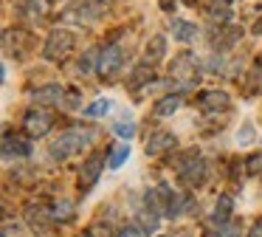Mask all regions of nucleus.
Instances as JSON below:
<instances>
[{"instance_id": "nucleus-1", "label": "nucleus", "mask_w": 262, "mask_h": 237, "mask_svg": "<svg viewBox=\"0 0 262 237\" xmlns=\"http://www.w3.org/2000/svg\"><path fill=\"white\" fill-rule=\"evenodd\" d=\"M93 141H96V133L91 127H68L65 133H59V139L51 141L48 147V155L51 161H68V158L79 155L82 150H91Z\"/></svg>"}, {"instance_id": "nucleus-2", "label": "nucleus", "mask_w": 262, "mask_h": 237, "mask_svg": "<svg viewBox=\"0 0 262 237\" xmlns=\"http://www.w3.org/2000/svg\"><path fill=\"white\" fill-rule=\"evenodd\" d=\"M175 169H178V181L186 189H200L209 178V161L203 158V152L198 147H189L175 158Z\"/></svg>"}, {"instance_id": "nucleus-3", "label": "nucleus", "mask_w": 262, "mask_h": 237, "mask_svg": "<svg viewBox=\"0 0 262 237\" xmlns=\"http://www.w3.org/2000/svg\"><path fill=\"white\" fill-rule=\"evenodd\" d=\"M74 48H76V34L68 31V28H54L42 43V60L62 62L74 54Z\"/></svg>"}, {"instance_id": "nucleus-4", "label": "nucleus", "mask_w": 262, "mask_h": 237, "mask_svg": "<svg viewBox=\"0 0 262 237\" xmlns=\"http://www.w3.org/2000/svg\"><path fill=\"white\" fill-rule=\"evenodd\" d=\"M124 48H121L119 43H110L102 48V54H99V62H96V73L102 82H116V79L121 76V71H124Z\"/></svg>"}, {"instance_id": "nucleus-5", "label": "nucleus", "mask_w": 262, "mask_h": 237, "mask_svg": "<svg viewBox=\"0 0 262 237\" xmlns=\"http://www.w3.org/2000/svg\"><path fill=\"white\" fill-rule=\"evenodd\" d=\"M158 198H161V209H164V220H178L192 209V198L172 189V184H166V181L158 184Z\"/></svg>"}, {"instance_id": "nucleus-6", "label": "nucleus", "mask_w": 262, "mask_h": 237, "mask_svg": "<svg viewBox=\"0 0 262 237\" xmlns=\"http://www.w3.org/2000/svg\"><path fill=\"white\" fill-rule=\"evenodd\" d=\"M107 152H110V150H93V152H88V158L82 161L79 178H76L82 195H85V192H91L93 186H96V181L102 178L104 167H107Z\"/></svg>"}, {"instance_id": "nucleus-7", "label": "nucleus", "mask_w": 262, "mask_h": 237, "mask_svg": "<svg viewBox=\"0 0 262 237\" xmlns=\"http://www.w3.org/2000/svg\"><path fill=\"white\" fill-rule=\"evenodd\" d=\"M31 48H34L31 31H26V28H6V34H3V54H6L9 60L23 62L26 56L31 54Z\"/></svg>"}, {"instance_id": "nucleus-8", "label": "nucleus", "mask_w": 262, "mask_h": 237, "mask_svg": "<svg viewBox=\"0 0 262 237\" xmlns=\"http://www.w3.org/2000/svg\"><path fill=\"white\" fill-rule=\"evenodd\" d=\"M194 107H198L203 116H217V113H228L231 110V96L226 93L223 88H209L200 90L194 96Z\"/></svg>"}, {"instance_id": "nucleus-9", "label": "nucleus", "mask_w": 262, "mask_h": 237, "mask_svg": "<svg viewBox=\"0 0 262 237\" xmlns=\"http://www.w3.org/2000/svg\"><path fill=\"white\" fill-rule=\"evenodd\" d=\"M113 9V0H79L76 6H71L65 14H68V20H76V23H96L102 20L107 11Z\"/></svg>"}, {"instance_id": "nucleus-10", "label": "nucleus", "mask_w": 262, "mask_h": 237, "mask_svg": "<svg viewBox=\"0 0 262 237\" xmlns=\"http://www.w3.org/2000/svg\"><path fill=\"white\" fill-rule=\"evenodd\" d=\"M23 220L34 234H46V231L51 229V223H54V214H51V209H48L46 203L29 201L26 209H23Z\"/></svg>"}, {"instance_id": "nucleus-11", "label": "nucleus", "mask_w": 262, "mask_h": 237, "mask_svg": "<svg viewBox=\"0 0 262 237\" xmlns=\"http://www.w3.org/2000/svg\"><path fill=\"white\" fill-rule=\"evenodd\" d=\"M54 127V116L46 110V107H31V110H26L23 116V130L31 135V139H42V135H48Z\"/></svg>"}, {"instance_id": "nucleus-12", "label": "nucleus", "mask_w": 262, "mask_h": 237, "mask_svg": "<svg viewBox=\"0 0 262 237\" xmlns=\"http://www.w3.org/2000/svg\"><path fill=\"white\" fill-rule=\"evenodd\" d=\"M169 76L178 79V82H183V85H192L194 76H198V56L189 54V51H181L178 56H172Z\"/></svg>"}, {"instance_id": "nucleus-13", "label": "nucleus", "mask_w": 262, "mask_h": 237, "mask_svg": "<svg viewBox=\"0 0 262 237\" xmlns=\"http://www.w3.org/2000/svg\"><path fill=\"white\" fill-rule=\"evenodd\" d=\"M178 150V135L172 130H152L144 144V152L147 158H158V155H166V152Z\"/></svg>"}, {"instance_id": "nucleus-14", "label": "nucleus", "mask_w": 262, "mask_h": 237, "mask_svg": "<svg viewBox=\"0 0 262 237\" xmlns=\"http://www.w3.org/2000/svg\"><path fill=\"white\" fill-rule=\"evenodd\" d=\"M243 40V26L234 23H217V28H211V48L217 51H228Z\"/></svg>"}, {"instance_id": "nucleus-15", "label": "nucleus", "mask_w": 262, "mask_h": 237, "mask_svg": "<svg viewBox=\"0 0 262 237\" xmlns=\"http://www.w3.org/2000/svg\"><path fill=\"white\" fill-rule=\"evenodd\" d=\"M31 155V135H20V133H12L6 130L3 133V158H29Z\"/></svg>"}, {"instance_id": "nucleus-16", "label": "nucleus", "mask_w": 262, "mask_h": 237, "mask_svg": "<svg viewBox=\"0 0 262 237\" xmlns=\"http://www.w3.org/2000/svg\"><path fill=\"white\" fill-rule=\"evenodd\" d=\"M62 99H65V88L57 82H48L42 88L31 90V105H37V107H54V105L59 107Z\"/></svg>"}, {"instance_id": "nucleus-17", "label": "nucleus", "mask_w": 262, "mask_h": 237, "mask_svg": "<svg viewBox=\"0 0 262 237\" xmlns=\"http://www.w3.org/2000/svg\"><path fill=\"white\" fill-rule=\"evenodd\" d=\"M161 214H155L152 209H147V206H141V209H136L133 212V220L130 223L136 226L138 231H141L144 237H149V234H158V226H161Z\"/></svg>"}, {"instance_id": "nucleus-18", "label": "nucleus", "mask_w": 262, "mask_h": 237, "mask_svg": "<svg viewBox=\"0 0 262 237\" xmlns=\"http://www.w3.org/2000/svg\"><path fill=\"white\" fill-rule=\"evenodd\" d=\"M51 11V0H23L17 6V14L29 23H42Z\"/></svg>"}, {"instance_id": "nucleus-19", "label": "nucleus", "mask_w": 262, "mask_h": 237, "mask_svg": "<svg viewBox=\"0 0 262 237\" xmlns=\"http://www.w3.org/2000/svg\"><path fill=\"white\" fill-rule=\"evenodd\" d=\"M209 220H211V226H223V223H228V220H234V198L228 195V192L217 195Z\"/></svg>"}, {"instance_id": "nucleus-20", "label": "nucleus", "mask_w": 262, "mask_h": 237, "mask_svg": "<svg viewBox=\"0 0 262 237\" xmlns=\"http://www.w3.org/2000/svg\"><path fill=\"white\" fill-rule=\"evenodd\" d=\"M152 82H155V65H149V62H138V65L130 71V76H127V88L130 90L149 88Z\"/></svg>"}, {"instance_id": "nucleus-21", "label": "nucleus", "mask_w": 262, "mask_h": 237, "mask_svg": "<svg viewBox=\"0 0 262 237\" xmlns=\"http://www.w3.org/2000/svg\"><path fill=\"white\" fill-rule=\"evenodd\" d=\"M169 31H172V40H178V43L189 45V43H194V40H198L200 28L194 26V23H189V20L172 17V20H169Z\"/></svg>"}, {"instance_id": "nucleus-22", "label": "nucleus", "mask_w": 262, "mask_h": 237, "mask_svg": "<svg viewBox=\"0 0 262 237\" xmlns=\"http://www.w3.org/2000/svg\"><path fill=\"white\" fill-rule=\"evenodd\" d=\"M166 60V37L164 34H152L144 45V62L149 65H158V62Z\"/></svg>"}, {"instance_id": "nucleus-23", "label": "nucleus", "mask_w": 262, "mask_h": 237, "mask_svg": "<svg viewBox=\"0 0 262 237\" xmlns=\"http://www.w3.org/2000/svg\"><path fill=\"white\" fill-rule=\"evenodd\" d=\"M181 105H183V93H181V90H175V93H166V96H161V99L155 102L152 116H155V118H166V116H172V113L181 110Z\"/></svg>"}, {"instance_id": "nucleus-24", "label": "nucleus", "mask_w": 262, "mask_h": 237, "mask_svg": "<svg viewBox=\"0 0 262 237\" xmlns=\"http://www.w3.org/2000/svg\"><path fill=\"white\" fill-rule=\"evenodd\" d=\"M51 214H54V223H71L76 218V203L68 201V198H59V201H54Z\"/></svg>"}, {"instance_id": "nucleus-25", "label": "nucleus", "mask_w": 262, "mask_h": 237, "mask_svg": "<svg viewBox=\"0 0 262 237\" xmlns=\"http://www.w3.org/2000/svg\"><path fill=\"white\" fill-rule=\"evenodd\" d=\"M107 169H119L121 164L127 161V158H130V141H121V144H113V147H107Z\"/></svg>"}, {"instance_id": "nucleus-26", "label": "nucleus", "mask_w": 262, "mask_h": 237, "mask_svg": "<svg viewBox=\"0 0 262 237\" xmlns=\"http://www.w3.org/2000/svg\"><path fill=\"white\" fill-rule=\"evenodd\" d=\"M99 54H102V48H88L85 54L76 60V71L85 76V73H91V71H96V62H99Z\"/></svg>"}, {"instance_id": "nucleus-27", "label": "nucleus", "mask_w": 262, "mask_h": 237, "mask_svg": "<svg viewBox=\"0 0 262 237\" xmlns=\"http://www.w3.org/2000/svg\"><path fill=\"white\" fill-rule=\"evenodd\" d=\"M110 110H113V102L110 99H96V102H91L82 113H85V118H104Z\"/></svg>"}, {"instance_id": "nucleus-28", "label": "nucleus", "mask_w": 262, "mask_h": 237, "mask_svg": "<svg viewBox=\"0 0 262 237\" xmlns=\"http://www.w3.org/2000/svg\"><path fill=\"white\" fill-rule=\"evenodd\" d=\"M217 237H243V223L234 218V220H228V223L217 226Z\"/></svg>"}, {"instance_id": "nucleus-29", "label": "nucleus", "mask_w": 262, "mask_h": 237, "mask_svg": "<svg viewBox=\"0 0 262 237\" xmlns=\"http://www.w3.org/2000/svg\"><path fill=\"white\" fill-rule=\"evenodd\" d=\"M243 169H245V172H248V175H262V150L251 152V155L245 158Z\"/></svg>"}, {"instance_id": "nucleus-30", "label": "nucleus", "mask_w": 262, "mask_h": 237, "mask_svg": "<svg viewBox=\"0 0 262 237\" xmlns=\"http://www.w3.org/2000/svg\"><path fill=\"white\" fill-rule=\"evenodd\" d=\"M62 107H65V110H82V96H79V90H65Z\"/></svg>"}, {"instance_id": "nucleus-31", "label": "nucleus", "mask_w": 262, "mask_h": 237, "mask_svg": "<svg viewBox=\"0 0 262 237\" xmlns=\"http://www.w3.org/2000/svg\"><path fill=\"white\" fill-rule=\"evenodd\" d=\"M113 133L119 135V139L130 141L133 135H136V124H133V122H119V124H113Z\"/></svg>"}, {"instance_id": "nucleus-32", "label": "nucleus", "mask_w": 262, "mask_h": 237, "mask_svg": "<svg viewBox=\"0 0 262 237\" xmlns=\"http://www.w3.org/2000/svg\"><path fill=\"white\" fill-rule=\"evenodd\" d=\"M254 127H251V124H243V130H239L237 133V144L239 147H245V144H251V141H254Z\"/></svg>"}, {"instance_id": "nucleus-33", "label": "nucleus", "mask_w": 262, "mask_h": 237, "mask_svg": "<svg viewBox=\"0 0 262 237\" xmlns=\"http://www.w3.org/2000/svg\"><path fill=\"white\" fill-rule=\"evenodd\" d=\"M113 237H144V234H141V231H138V229H136V226H133V223H130V226H121V229H119V231H116V234H113Z\"/></svg>"}, {"instance_id": "nucleus-34", "label": "nucleus", "mask_w": 262, "mask_h": 237, "mask_svg": "<svg viewBox=\"0 0 262 237\" xmlns=\"http://www.w3.org/2000/svg\"><path fill=\"white\" fill-rule=\"evenodd\" d=\"M245 237H262V220H254V223H251V229L245 231Z\"/></svg>"}, {"instance_id": "nucleus-35", "label": "nucleus", "mask_w": 262, "mask_h": 237, "mask_svg": "<svg viewBox=\"0 0 262 237\" xmlns=\"http://www.w3.org/2000/svg\"><path fill=\"white\" fill-rule=\"evenodd\" d=\"M158 3H161V9H164V11H175L178 0H158Z\"/></svg>"}, {"instance_id": "nucleus-36", "label": "nucleus", "mask_w": 262, "mask_h": 237, "mask_svg": "<svg viewBox=\"0 0 262 237\" xmlns=\"http://www.w3.org/2000/svg\"><path fill=\"white\" fill-rule=\"evenodd\" d=\"M251 31H254L256 37H262V20H256V23H254V28H251Z\"/></svg>"}, {"instance_id": "nucleus-37", "label": "nucleus", "mask_w": 262, "mask_h": 237, "mask_svg": "<svg viewBox=\"0 0 262 237\" xmlns=\"http://www.w3.org/2000/svg\"><path fill=\"white\" fill-rule=\"evenodd\" d=\"M76 237H99L96 231H82V234H76Z\"/></svg>"}, {"instance_id": "nucleus-38", "label": "nucleus", "mask_w": 262, "mask_h": 237, "mask_svg": "<svg viewBox=\"0 0 262 237\" xmlns=\"http://www.w3.org/2000/svg\"><path fill=\"white\" fill-rule=\"evenodd\" d=\"M155 237H172V234H155Z\"/></svg>"}, {"instance_id": "nucleus-39", "label": "nucleus", "mask_w": 262, "mask_h": 237, "mask_svg": "<svg viewBox=\"0 0 262 237\" xmlns=\"http://www.w3.org/2000/svg\"><path fill=\"white\" fill-rule=\"evenodd\" d=\"M186 3H198V0H186Z\"/></svg>"}]
</instances>
